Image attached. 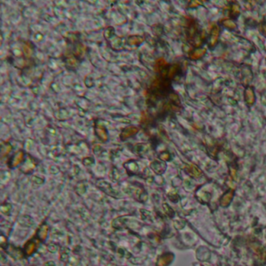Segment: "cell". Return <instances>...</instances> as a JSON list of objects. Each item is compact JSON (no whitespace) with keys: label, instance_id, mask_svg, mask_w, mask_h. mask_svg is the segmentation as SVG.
Listing matches in <instances>:
<instances>
[{"label":"cell","instance_id":"1","mask_svg":"<svg viewBox=\"0 0 266 266\" xmlns=\"http://www.w3.org/2000/svg\"><path fill=\"white\" fill-rule=\"evenodd\" d=\"M34 248H35V245H34V243H30V244H28L27 245V247H26V252L28 254V255L30 254L33 253V251H34Z\"/></svg>","mask_w":266,"mask_h":266}]
</instances>
